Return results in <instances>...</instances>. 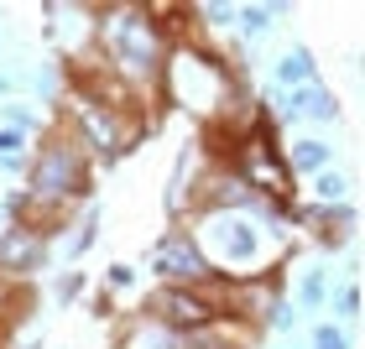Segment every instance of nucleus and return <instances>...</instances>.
<instances>
[{
    "mask_svg": "<svg viewBox=\"0 0 365 349\" xmlns=\"http://www.w3.org/2000/svg\"><path fill=\"white\" fill-rule=\"evenodd\" d=\"M89 188H94V162L84 157L63 125H47L37 146L26 152V177H21V193H26V224L47 229V235H63L73 224V214L89 204Z\"/></svg>",
    "mask_w": 365,
    "mask_h": 349,
    "instance_id": "4",
    "label": "nucleus"
},
{
    "mask_svg": "<svg viewBox=\"0 0 365 349\" xmlns=\"http://www.w3.org/2000/svg\"><path fill=\"white\" fill-rule=\"evenodd\" d=\"M89 53L99 63V73L157 120V110H162L157 89H162V68H168V53H173V37H168V26H162L157 6H136V0L94 6Z\"/></svg>",
    "mask_w": 365,
    "mask_h": 349,
    "instance_id": "3",
    "label": "nucleus"
},
{
    "mask_svg": "<svg viewBox=\"0 0 365 349\" xmlns=\"http://www.w3.org/2000/svg\"><path fill=\"white\" fill-rule=\"evenodd\" d=\"M37 21H42V37L53 42L58 58L89 53V42H94V6H78V0H47V6L37 11Z\"/></svg>",
    "mask_w": 365,
    "mask_h": 349,
    "instance_id": "9",
    "label": "nucleus"
},
{
    "mask_svg": "<svg viewBox=\"0 0 365 349\" xmlns=\"http://www.w3.org/2000/svg\"><path fill=\"white\" fill-rule=\"evenodd\" d=\"M282 162H287V177L297 182V177H319V172H329L339 162V152L329 146L324 136H297V141H287V152H282Z\"/></svg>",
    "mask_w": 365,
    "mask_h": 349,
    "instance_id": "13",
    "label": "nucleus"
},
{
    "mask_svg": "<svg viewBox=\"0 0 365 349\" xmlns=\"http://www.w3.org/2000/svg\"><path fill=\"white\" fill-rule=\"evenodd\" d=\"M130 287H136V266H125V261H115L110 271H105V297H125Z\"/></svg>",
    "mask_w": 365,
    "mask_h": 349,
    "instance_id": "22",
    "label": "nucleus"
},
{
    "mask_svg": "<svg viewBox=\"0 0 365 349\" xmlns=\"http://www.w3.org/2000/svg\"><path fill=\"white\" fill-rule=\"evenodd\" d=\"M47 261H53V235L26 219H6L0 224V276L11 281H31L47 271Z\"/></svg>",
    "mask_w": 365,
    "mask_h": 349,
    "instance_id": "8",
    "label": "nucleus"
},
{
    "mask_svg": "<svg viewBox=\"0 0 365 349\" xmlns=\"http://www.w3.org/2000/svg\"><path fill=\"white\" fill-rule=\"evenodd\" d=\"M0 177H16V182H21V177H26V152H16V157H0Z\"/></svg>",
    "mask_w": 365,
    "mask_h": 349,
    "instance_id": "23",
    "label": "nucleus"
},
{
    "mask_svg": "<svg viewBox=\"0 0 365 349\" xmlns=\"http://www.w3.org/2000/svg\"><path fill=\"white\" fill-rule=\"evenodd\" d=\"M146 271L157 276V287H198V281H209V276H214V271H209V261H204V251L193 245V235H188V229H182L178 219L162 224L157 245L146 251Z\"/></svg>",
    "mask_w": 365,
    "mask_h": 349,
    "instance_id": "6",
    "label": "nucleus"
},
{
    "mask_svg": "<svg viewBox=\"0 0 365 349\" xmlns=\"http://www.w3.org/2000/svg\"><path fill=\"white\" fill-rule=\"evenodd\" d=\"M303 84H324V68L308 42H287L272 58V89H303Z\"/></svg>",
    "mask_w": 365,
    "mask_h": 349,
    "instance_id": "11",
    "label": "nucleus"
},
{
    "mask_svg": "<svg viewBox=\"0 0 365 349\" xmlns=\"http://www.w3.org/2000/svg\"><path fill=\"white\" fill-rule=\"evenodd\" d=\"M115 349H256V334L230 318H214L204 328H162L141 313L115 323Z\"/></svg>",
    "mask_w": 365,
    "mask_h": 349,
    "instance_id": "5",
    "label": "nucleus"
},
{
    "mask_svg": "<svg viewBox=\"0 0 365 349\" xmlns=\"http://www.w3.org/2000/svg\"><path fill=\"white\" fill-rule=\"evenodd\" d=\"M204 251L209 271L220 281H261L282 276V266L292 256V229L282 204L261 209H198L188 219H178Z\"/></svg>",
    "mask_w": 365,
    "mask_h": 349,
    "instance_id": "2",
    "label": "nucleus"
},
{
    "mask_svg": "<svg viewBox=\"0 0 365 349\" xmlns=\"http://www.w3.org/2000/svg\"><path fill=\"white\" fill-rule=\"evenodd\" d=\"M303 349H355V339H350V328H344V323L319 318V323H308V344Z\"/></svg>",
    "mask_w": 365,
    "mask_h": 349,
    "instance_id": "20",
    "label": "nucleus"
},
{
    "mask_svg": "<svg viewBox=\"0 0 365 349\" xmlns=\"http://www.w3.org/2000/svg\"><path fill=\"white\" fill-rule=\"evenodd\" d=\"M329 292H334V271H329V261H303V266H297V276H292L287 303L297 308V318L319 323L324 308H329Z\"/></svg>",
    "mask_w": 365,
    "mask_h": 349,
    "instance_id": "10",
    "label": "nucleus"
},
{
    "mask_svg": "<svg viewBox=\"0 0 365 349\" xmlns=\"http://www.w3.org/2000/svg\"><path fill=\"white\" fill-rule=\"evenodd\" d=\"M99 224H105V209L89 198V204L73 214V224L63 229V251H58V256H63V261H84V256L94 251V240H99Z\"/></svg>",
    "mask_w": 365,
    "mask_h": 349,
    "instance_id": "15",
    "label": "nucleus"
},
{
    "mask_svg": "<svg viewBox=\"0 0 365 349\" xmlns=\"http://www.w3.org/2000/svg\"><path fill=\"white\" fill-rule=\"evenodd\" d=\"M188 16L204 31H220V37H230V26H235V6L230 0H204V6H188Z\"/></svg>",
    "mask_w": 365,
    "mask_h": 349,
    "instance_id": "19",
    "label": "nucleus"
},
{
    "mask_svg": "<svg viewBox=\"0 0 365 349\" xmlns=\"http://www.w3.org/2000/svg\"><path fill=\"white\" fill-rule=\"evenodd\" d=\"M287 16H292L287 6H256V0H251V6H235V26H230V37H235L240 47H261L272 37V26L287 21Z\"/></svg>",
    "mask_w": 365,
    "mask_h": 349,
    "instance_id": "14",
    "label": "nucleus"
},
{
    "mask_svg": "<svg viewBox=\"0 0 365 349\" xmlns=\"http://www.w3.org/2000/svg\"><path fill=\"white\" fill-rule=\"evenodd\" d=\"M16 152H31V141H21V136H11V130L0 125V157H16Z\"/></svg>",
    "mask_w": 365,
    "mask_h": 349,
    "instance_id": "24",
    "label": "nucleus"
},
{
    "mask_svg": "<svg viewBox=\"0 0 365 349\" xmlns=\"http://www.w3.org/2000/svg\"><path fill=\"white\" fill-rule=\"evenodd\" d=\"M350 188H355V177L344 172V167H329L313 177V204L319 209H334V204H350Z\"/></svg>",
    "mask_w": 365,
    "mask_h": 349,
    "instance_id": "17",
    "label": "nucleus"
},
{
    "mask_svg": "<svg viewBox=\"0 0 365 349\" xmlns=\"http://www.w3.org/2000/svg\"><path fill=\"white\" fill-rule=\"evenodd\" d=\"M0 125H6L11 136H21V141H37L53 120H42V110L31 105V99H0Z\"/></svg>",
    "mask_w": 365,
    "mask_h": 349,
    "instance_id": "16",
    "label": "nucleus"
},
{
    "mask_svg": "<svg viewBox=\"0 0 365 349\" xmlns=\"http://www.w3.org/2000/svg\"><path fill=\"white\" fill-rule=\"evenodd\" d=\"M157 99H162V110L188 115L204 130H245L256 110V89L245 78V63L230 58L220 42L198 37V31L173 42Z\"/></svg>",
    "mask_w": 365,
    "mask_h": 349,
    "instance_id": "1",
    "label": "nucleus"
},
{
    "mask_svg": "<svg viewBox=\"0 0 365 349\" xmlns=\"http://www.w3.org/2000/svg\"><path fill=\"white\" fill-rule=\"evenodd\" d=\"M11 89H16V78H6V73H0V99H6Z\"/></svg>",
    "mask_w": 365,
    "mask_h": 349,
    "instance_id": "25",
    "label": "nucleus"
},
{
    "mask_svg": "<svg viewBox=\"0 0 365 349\" xmlns=\"http://www.w3.org/2000/svg\"><path fill=\"white\" fill-rule=\"evenodd\" d=\"M136 313L162 328H204L220 318V303H214L209 281H198V287H152L136 303Z\"/></svg>",
    "mask_w": 365,
    "mask_h": 349,
    "instance_id": "7",
    "label": "nucleus"
},
{
    "mask_svg": "<svg viewBox=\"0 0 365 349\" xmlns=\"http://www.w3.org/2000/svg\"><path fill=\"white\" fill-rule=\"evenodd\" d=\"M84 292H89V276H84V271H63V276L53 281V303H58V308L84 303Z\"/></svg>",
    "mask_w": 365,
    "mask_h": 349,
    "instance_id": "21",
    "label": "nucleus"
},
{
    "mask_svg": "<svg viewBox=\"0 0 365 349\" xmlns=\"http://www.w3.org/2000/svg\"><path fill=\"white\" fill-rule=\"evenodd\" d=\"M209 167V157H204V146L188 141L182 146V157H178V167H173V182H168V219H182L193 204V188H198V177H204Z\"/></svg>",
    "mask_w": 365,
    "mask_h": 349,
    "instance_id": "12",
    "label": "nucleus"
},
{
    "mask_svg": "<svg viewBox=\"0 0 365 349\" xmlns=\"http://www.w3.org/2000/svg\"><path fill=\"white\" fill-rule=\"evenodd\" d=\"M360 303H365V297H360V281H339V287L334 292H329V318H334V323H344V328H350L355 318H360Z\"/></svg>",
    "mask_w": 365,
    "mask_h": 349,
    "instance_id": "18",
    "label": "nucleus"
}]
</instances>
